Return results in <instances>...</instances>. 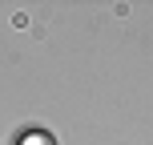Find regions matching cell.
Listing matches in <instances>:
<instances>
[{"instance_id": "1", "label": "cell", "mask_w": 153, "mask_h": 145, "mask_svg": "<svg viewBox=\"0 0 153 145\" xmlns=\"http://www.w3.org/2000/svg\"><path fill=\"white\" fill-rule=\"evenodd\" d=\"M20 145H56V141L48 137L45 129H32V133H24V137H20Z\"/></svg>"}]
</instances>
